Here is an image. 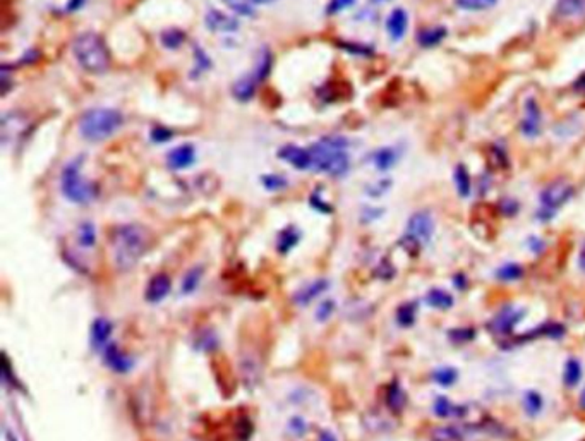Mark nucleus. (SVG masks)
Masks as SVG:
<instances>
[{
    "instance_id": "f257e3e1",
    "label": "nucleus",
    "mask_w": 585,
    "mask_h": 441,
    "mask_svg": "<svg viewBox=\"0 0 585 441\" xmlns=\"http://www.w3.org/2000/svg\"><path fill=\"white\" fill-rule=\"evenodd\" d=\"M349 141L344 136H324L309 148L312 158V170L329 177H344L350 168L347 153Z\"/></svg>"
},
{
    "instance_id": "f03ea898",
    "label": "nucleus",
    "mask_w": 585,
    "mask_h": 441,
    "mask_svg": "<svg viewBox=\"0 0 585 441\" xmlns=\"http://www.w3.org/2000/svg\"><path fill=\"white\" fill-rule=\"evenodd\" d=\"M148 232L141 225L127 224L114 230L112 247L115 265L121 270H131L148 249Z\"/></svg>"
},
{
    "instance_id": "7ed1b4c3",
    "label": "nucleus",
    "mask_w": 585,
    "mask_h": 441,
    "mask_svg": "<svg viewBox=\"0 0 585 441\" xmlns=\"http://www.w3.org/2000/svg\"><path fill=\"white\" fill-rule=\"evenodd\" d=\"M72 55L86 72L100 76L110 69V52L98 33L84 31L72 41Z\"/></svg>"
},
{
    "instance_id": "20e7f679",
    "label": "nucleus",
    "mask_w": 585,
    "mask_h": 441,
    "mask_svg": "<svg viewBox=\"0 0 585 441\" xmlns=\"http://www.w3.org/2000/svg\"><path fill=\"white\" fill-rule=\"evenodd\" d=\"M124 117L115 109H89L81 115L80 133L86 141L100 143L122 127Z\"/></svg>"
},
{
    "instance_id": "39448f33",
    "label": "nucleus",
    "mask_w": 585,
    "mask_h": 441,
    "mask_svg": "<svg viewBox=\"0 0 585 441\" xmlns=\"http://www.w3.org/2000/svg\"><path fill=\"white\" fill-rule=\"evenodd\" d=\"M82 158H76L64 167L60 175L62 195L76 205H88L97 197L98 189L92 180L81 175Z\"/></svg>"
},
{
    "instance_id": "423d86ee",
    "label": "nucleus",
    "mask_w": 585,
    "mask_h": 441,
    "mask_svg": "<svg viewBox=\"0 0 585 441\" xmlns=\"http://www.w3.org/2000/svg\"><path fill=\"white\" fill-rule=\"evenodd\" d=\"M575 195L574 185L567 179H554L542 187L539 192V209L537 218L541 222L553 220L558 209L565 206Z\"/></svg>"
},
{
    "instance_id": "0eeeda50",
    "label": "nucleus",
    "mask_w": 585,
    "mask_h": 441,
    "mask_svg": "<svg viewBox=\"0 0 585 441\" xmlns=\"http://www.w3.org/2000/svg\"><path fill=\"white\" fill-rule=\"evenodd\" d=\"M432 234H434V218L430 212L422 209V212H415L414 215L409 218L405 229V236H403L402 244L407 247V251L412 254H417L427 242L431 241Z\"/></svg>"
},
{
    "instance_id": "6e6552de",
    "label": "nucleus",
    "mask_w": 585,
    "mask_h": 441,
    "mask_svg": "<svg viewBox=\"0 0 585 441\" xmlns=\"http://www.w3.org/2000/svg\"><path fill=\"white\" fill-rule=\"evenodd\" d=\"M525 316V309L517 306H505L498 311L489 323V330L498 337H506L513 332V328L520 323Z\"/></svg>"
},
{
    "instance_id": "1a4fd4ad",
    "label": "nucleus",
    "mask_w": 585,
    "mask_h": 441,
    "mask_svg": "<svg viewBox=\"0 0 585 441\" xmlns=\"http://www.w3.org/2000/svg\"><path fill=\"white\" fill-rule=\"evenodd\" d=\"M541 127H542V112L541 107L535 98H527L525 107H524V117L520 121V133L525 136V138L534 139L541 134Z\"/></svg>"
},
{
    "instance_id": "9d476101",
    "label": "nucleus",
    "mask_w": 585,
    "mask_h": 441,
    "mask_svg": "<svg viewBox=\"0 0 585 441\" xmlns=\"http://www.w3.org/2000/svg\"><path fill=\"white\" fill-rule=\"evenodd\" d=\"M278 156L283 160V162L290 163L292 167L297 168V170H307V168H312V158H311V151L309 148H300L295 146V144H287L282 150L278 151Z\"/></svg>"
},
{
    "instance_id": "9b49d317",
    "label": "nucleus",
    "mask_w": 585,
    "mask_h": 441,
    "mask_svg": "<svg viewBox=\"0 0 585 441\" xmlns=\"http://www.w3.org/2000/svg\"><path fill=\"white\" fill-rule=\"evenodd\" d=\"M385 26L390 40L400 41L405 36L407 30H409V14L402 7H397V9H393L388 14Z\"/></svg>"
},
{
    "instance_id": "f8f14e48",
    "label": "nucleus",
    "mask_w": 585,
    "mask_h": 441,
    "mask_svg": "<svg viewBox=\"0 0 585 441\" xmlns=\"http://www.w3.org/2000/svg\"><path fill=\"white\" fill-rule=\"evenodd\" d=\"M196 162V150L192 144H180L168 151L167 165L172 170H184Z\"/></svg>"
},
{
    "instance_id": "ddd939ff",
    "label": "nucleus",
    "mask_w": 585,
    "mask_h": 441,
    "mask_svg": "<svg viewBox=\"0 0 585 441\" xmlns=\"http://www.w3.org/2000/svg\"><path fill=\"white\" fill-rule=\"evenodd\" d=\"M204 23L212 31L232 33V31L239 30V23L232 18V16L225 14V12L217 11V9L208 11V14L204 16Z\"/></svg>"
},
{
    "instance_id": "4468645a",
    "label": "nucleus",
    "mask_w": 585,
    "mask_h": 441,
    "mask_svg": "<svg viewBox=\"0 0 585 441\" xmlns=\"http://www.w3.org/2000/svg\"><path fill=\"white\" fill-rule=\"evenodd\" d=\"M554 16L558 19H585V0H558L554 4Z\"/></svg>"
},
{
    "instance_id": "2eb2a0df",
    "label": "nucleus",
    "mask_w": 585,
    "mask_h": 441,
    "mask_svg": "<svg viewBox=\"0 0 585 441\" xmlns=\"http://www.w3.org/2000/svg\"><path fill=\"white\" fill-rule=\"evenodd\" d=\"M400 160V151L395 146H383L380 150L371 153V162L380 172H386L393 168Z\"/></svg>"
},
{
    "instance_id": "dca6fc26",
    "label": "nucleus",
    "mask_w": 585,
    "mask_h": 441,
    "mask_svg": "<svg viewBox=\"0 0 585 441\" xmlns=\"http://www.w3.org/2000/svg\"><path fill=\"white\" fill-rule=\"evenodd\" d=\"M170 288L172 282L167 275H155L146 287V300H150V303H160V300H163L170 294Z\"/></svg>"
},
{
    "instance_id": "f3484780",
    "label": "nucleus",
    "mask_w": 585,
    "mask_h": 441,
    "mask_svg": "<svg viewBox=\"0 0 585 441\" xmlns=\"http://www.w3.org/2000/svg\"><path fill=\"white\" fill-rule=\"evenodd\" d=\"M448 36V30L444 26H430V28H422V30L417 31L415 35V41H417L419 47L422 48H432L438 47L439 43H443V40Z\"/></svg>"
},
{
    "instance_id": "a211bd4d",
    "label": "nucleus",
    "mask_w": 585,
    "mask_h": 441,
    "mask_svg": "<svg viewBox=\"0 0 585 441\" xmlns=\"http://www.w3.org/2000/svg\"><path fill=\"white\" fill-rule=\"evenodd\" d=\"M256 86H258V81L253 74L239 77V80L232 85V97L241 103L253 100L254 93H256Z\"/></svg>"
},
{
    "instance_id": "6ab92c4d",
    "label": "nucleus",
    "mask_w": 585,
    "mask_h": 441,
    "mask_svg": "<svg viewBox=\"0 0 585 441\" xmlns=\"http://www.w3.org/2000/svg\"><path fill=\"white\" fill-rule=\"evenodd\" d=\"M105 361L106 364L114 371H117V373H127V371L133 368V361L127 356H124L115 345H109V347L105 349Z\"/></svg>"
},
{
    "instance_id": "aec40b11",
    "label": "nucleus",
    "mask_w": 585,
    "mask_h": 441,
    "mask_svg": "<svg viewBox=\"0 0 585 441\" xmlns=\"http://www.w3.org/2000/svg\"><path fill=\"white\" fill-rule=\"evenodd\" d=\"M453 303H455L453 295L450 294V292L443 290V288H438V287L431 288V290L426 294L427 306L438 309V311H447V309L453 307Z\"/></svg>"
},
{
    "instance_id": "412c9836",
    "label": "nucleus",
    "mask_w": 585,
    "mask_h": 441,
    "mask_svg": "<svg viewBox=\"0 0 585 441\" xmlns=\"http://www.w3.org/2000/svg\"><path fill=\"white\" fill-rule=\"evenodd\" d=\"M271 67H273V55H271L270 48H261V50L258 52V59L256 65H254L253 76L256 77L258 82H263L270 76Z\"/></svg>"
},
{
    "instance_id": "4be33fe9",
    "label": "nucleus",
    "mask_w": 585,
    "mask_h": 441,
    "mask_svg": "<svg viewBox=\"0 0 585 441\" xmlns=\"http://www.w3.org/2000/svg\"><path fill=\"white\" fill-rule=\"evenodd\" d=\"M112 323L105 318H97L92 327V342L94 347H103L112 335Z\"/></svg>"
},
{
    "instance_id": "5701e85b",
    "label": "nucleus",
    "mask_w": 585,
    "mask_h": 441,
    "mask_svg": "<svg viewBox=\"0 0 585 441\" xmlns=\"http://www.w3.org/2000/svg\"><path fill=\"white\" fill-rule=\"evenodd\" d=\"M453 180H455L456 192H459L460 197L471 196L472 179H471V174H469L467 167H465L464 163H459L455 167V172H453Z\"/></svg>"
},
{
    "instance_id": "b1692460",
    "label": "nucleus",
    "mask_w": 585,
    "mask_h": 441,
    "mask_svg": "<svg viewBox=\"0 0 585 441\" xmlns=\"http://www.w3.org/2000/svg\"><path fill=\"white\" fill-rule=\"evenodd\" d=\"M386 403L393 412H402L407 405V393L403 391L400 383L393 381L386 390Z\"/></svg>"
},
{
    "instance_id": "393cba45",
    "label": "nucleus",
    "mask_w": 585,
    "mask_h": 441,
    "mask_svg": "<svg viewBox=\"0 0 585 441\" xmlns=\"http://www.w3.org/2000/svg\"><path fill=\"white\" fill-rule=\"evenodd\" d=\"M465 409L460 405H455L448 397H438L434 402V414L442 419H450V418H460L464 415Z\"/></svg>"
},
{
    "instance_id": "a878e982",
    "label": "nucleus",
    "mask_w": 585,
    "mask_h": 441,
    "mask_svg": "<svg viewBox=\"0 0 585 441\" xmlns=\"http://www.w3.org/2000/svg\"><path fill=\"white\" fill-rule=\"evenodd\" d=\"M522 403H524V410L529 418H537L542 412V409H545V398H542V395L535 390L525 391Z\"/></svg>"
},
{
    "instance_id": "bb28decb",
    "label": "nucleus",
    "mask_w": 585,
    "mask_h": 441,
    "mask_svg": "<svg viewBox=\"0 0 585 441\" xmlns=\"http://www.w3.org/2000/svg\"><path fill=\"white\" fill-rule=\"evenodd\" d=\"M300 241V232L295 227H287L282 232L278 234L277 239V247L282 254H287L288 251L294 249L297 246V242Z\"/></svg>"
},
{
    "instance_id": "cd10ccee",
    "label": "nucleus",
    "mask_w": 585,
    "mask_h": 441,
    "mask_svg": "<svg viewBox=\"0 0 585 441\" xmlns=\"http://www.w3.org/2000/svg\"><path fill=\"white\" fill-rule=\"evenodd\" d=\"M582 364H580L579 359L575 357H570L565 364V371H563V381H565L567 386H576L582 380Z\"/></svg>"
},
{
    "instance_id": "c85d7f7f",
    "label": "nucleus",
    "mask_w": 585,
    "mask_h": 441,
    "mask_svg": "<svg viewBox=\"0 0 585 441\" xmlns=\"http://www.w3.org/2000/svg\"><path fill=\"white\" fill-rule=\"evenodd\" d=\"M328 288V282L327 280H318V282L311 283V285H307L304 290H300L297 295H295V303L297 304H309L312 299L318 298L321 292H324Z\"/></svg>"
},
{
    "instance_id": "c756f323",
    "label": "nucleus",
    "mask_w": 585,
    "mask_h": 441,
    "mask_svg": "<svg viewBox=\"0 0 585 441\" xmlns=\"http://www.w3.org/2000/svg\"><path fill=\"white\" fill-rule=\"evenodd\" d=\"M524 277V268L518 263H505L496 270V278L500 282H517Z\"/></svg>"
},
{
    "instance_id": "7c9ffc66",
    "label": "nucleus",
    "mask_w": 585,
    "mask_h": 441,
    "mask_svg": "<svg viewBox=\"0 0 585 441\" xmlns=\"http://www.w3.org/2000/svg\"><path fill=\"white\" fill-rule=\"evenodd\" d=\"M455 6L459 7L460 11H467V12H483L493 9L498 4V0H453Z\"/></svg>"
},
{
    "instance_id": "2f4dec72",
    "label": "nucleus",
    "mask_w": 585,
    "mask_h": 441,
    "mask_svg": "<svg viewBox=\"0 0 585 441\" xmlns=\"http://www.w3.org/2000/svg\"><path fill=\"white\" fill-rule=\"evenodd\" d=\"M431 440L432 441H464V435L460 428L443 426V428H436V430L431 432Z\"/></svg>"
},
{
    "instance_id": "473e14b6",
    "label": "nucleus",
    "mask_w": 585,
    "mask_h": 441,
    "mask_svg": "<svg viewBox=\"0 0 585 441\" xmlns=\"http://www.w3.org/2000/svg\"><path fill=\"white\" fill-rule=\"evenodd\" d=\"M415 315H417V307H415L414 303H407L402 304L400 307L397 309V321L400 327L409 328L415 323Z\"/></svg>"
},
{
    "instance_id": "72a5a7b5",
    "label": "nucleus",
    "mask_w": 585,
    "mask_h": 441,
    "mask_svg": "<svg viewBox=\"0 0 585 441\" xmlns=\"http://www.w3.org/2000/svg\"><path fill=\"white\" fill-rule=\"evenodd\" d=\"M184 41H185L184 31L175 30V28H172V30H167V31L162 33V45L165 48H168V50H175V48H180L184 45Z\"/></svg>"
},
{
    "instance_id": "f704fd0d",
    "label": "nucleus",
    "mask_w": 585,
    "mask_h": 441,
    "mask_svg": "<svg viewBox=\"0 0 585 441\" xmlns=\"http://www.w3.org/2000/svg\"><path fill=\"white\" fill-rule=\"evenodd\" d=\"M224 4L230 11L239 16H244V18H251V16L256 14L254 4L251 0H224Z\"/></svg>"
},
{
    "instance_id": "c9c22d12",
    "label": "nucleus",
    "mask_w": 585,
    "mask_h": 441,
    "mask_svg": "<svg viewBox=\"0 0 585 441\" xmlns=\"http://www.w3.org/2000/svg\"><path fill=\"white\" fill-rule=\"evenodd\" d=\"M432 380L442 386H452L453 383L459 380V373H456V369L450 368V366H444V368L436 369L432 373Z\"/></svg>"
},
{
    "instance_id": "e433bc0d",
    "label": "nucleus",
    "mask_w": 585,
    "mask_h": 441,
    "mask_svg": "<svg viewBox=\"0 0 585 441\" xmlns=\"http://www.w3.org/2000/svg\"><path fill=\"white\" fill-rule=\"evenodd\" d=\"M77 241L82 247H93L94 241H97V232H94V227L89 222H84L81 224L80 230H77Z\"/></svg>"
},
{
    "instance_id": "4c0bfd02",
    "label": "nucleus",
    "mask_w": 585,
    "mask_h": 441,
    "mask_svg": "<svg viewBox=\"0 0 585 441\" xmlns=\"http://www.w3.org/2000/svg\"><path fill=\"white\" fill-rule=\"evenodd\" d=\"M201 275H203V268H192L189 270V273L185 275L184 282H182V292L184 294H192L196 290L197 283H199Z\"/></svg>"
},
{
    "instance_id": "58836bf2",
    "label": "nucleus",
    "mask_w": 585,
    "mask_h": 441,
    "mask_svg": "<svg viewBox=\"0 0 585 441\" xmlns=\"http://www.w3.org/2000/svg\"><path fill=\"white\" fill-rule=\"evenodd\" d=\"M261 183L268 191H282V189H285L288 185V180L285 177L278 175V174H266L263 175Z\"/></svg>"
},
{
    "instance_id": "ea45409f",
    "label": "nucleus",
    "mask_w": 585,
    "mask_h": 441,
    "mask_svg": "<svg viewBox=\"0 0 585 441\" xmlns=\"http://www.w3.org/2000/svg\"><path fill=\"white\" fill-rule=\"evenodd\" d=\"M354 4H356V0H329V2L327 4V14L328 16L340 14V12L350 9Z\"/></svg>"
},
{
    "instance_id": "a19ab883",
    "label": "nucleus",
    "mask_w": 585,
    "mask_h": 441,
    "mask_svg": "<svg viewBox=\"0 0 585 441\" xmlns=\"http://www.w3.org/2000/svg\"><path fill=\"white\" fill-rule=\"evenodd\" d=\"M500 209L503 212V215L513 217L518 213V203L512 197H505V200L500 201Z\"/></svg>"
},
{
    "instance_id": "79ce46f5",
    "label": "nucleus",
    "mask_w": 585,
    "mask_h": 441,
    "mask_svg": "<svg viewBox=\"0 0 585 441\" xmlns=\"http://www.w3.org/2000/svg\"><path fill=\"white\" fill-rule=\"evenodd\" d=\"M450 337L453 340L459 342H469L472 339H476V330L472 328H462V330H453L450 333Z\"/></svg>"
},
{
    "instance_id": "37998d69",
    "label": "nucleus",
    "mask_w": 585,
    "mask_h": 441,
    "mask_svg": "<svg viewBox=\"0 0 585 441\" xmlns=\"http://www.w3.org/2000/svg\"><path fill=\"white\" fill-rule=\"evenodd\" d=\"M333 309H335V303H333V300H324L318 307V311H316V318L319 321H327L329 316H332Z\"/></svg>"
},
{
    "instance_id": "c03bdc74",
    "label": "nucleus",
    "mask_w": 585,
    "mask_h": 441,
    "mask_svg": "<svg viewBox=\"0 0 585 441\" xmlns=\"http://www.w3.org/2000/svg\"><path fill=\"white\" fill-rule=\"evenodd\" d=\"M172 138H174L172 131L165 129V127H155V129L151 131V139H153L155 143H165Z\"/></svg>"
},
{
    "instance_id": "a18cd8bd",
    "label": "nucleus",
    "mask_w": 585,
    "mask_h": 441,
    "mask_svg": "<svg viewBox=\"0 0 585 441\" xmlns=\"http://www.w3.org/2000/svg\"><path fill=\"white\" fill-rule=\"evenodd\" d=\"M84 6V0H69L67 6H65V12H74Z\"/></svg>"
},
{
    "instance_id": "49530a36",
    "label": "nucleus",
    "mask_w": 585,
    "mask_h": 441,
    "mask_svg": "<svg viewBox=\"0 0 585 441\" xmlns=\"http://www.w3.org/2000/svg\"><path fill=\"white\" fill-rule=\"evenodd\" d=\"M574 88H575L576 92H579V93L585 94V74H582V76H580L579 80H576V82H575V86H574Z\"/></svg>"
},
{
    "instance_id": "de8ad7c7",
    "label": "nucleus",
    "mask_w": 585,
    "mask_h": 441,
    "mask_svg": "<svg viewBox=\"0 0 585 441\" xmlns=\"http://www.w3.org/2000/svg\"><path fill=\"white\" fill-rule=\"evenodd\" d=\"M579 266H580V270H582L584 273H585V241H584L582 247H580V254H579Z\"/></svg>"
},
{
    "instance_id": "09e8293b",
    "label": "nucleus",
    "mask_w": 585,
    "mask_h": 441,
    "mask_svg": "<svg viewBox=\"0 0 585 441\" xmlns=\"http://www.w3.org/2000/svg\"><path fill=\"white\" fill-rule=\"evenodd\" d=\"M319 441H337V440H335V436L332 435V432L327 431V432H323V435L319 436Z\"/></svg>"
},
{
    "instance_id": "8fccbe9b",
    "label": "nucleus",
    "mask_w": 585,
    "mask_h": 441,
    "mask_svg": "<svg viewBox=\"0 0 585 441\" xmlns=\"http://www.w3.org/2000/svg\"><path fill=\"white\" fill-rule=\"evenodd\" d=\"M580 407H582V409L585 410V388L582 390V393H580Z\"/></svg>"
},
{
    "instance_id": "3c124183",
    "label": "nucleus",
    "mask_w": 585,
    "mask_h": 441,
    "mask_svg": "<svg viewBox=\"0 0 585 441\" xmlns=\"http://www.w3.org/2000/svg\"><path fill=\"white\" fill-rule=\"evenodd\" d=\"M253 4H271L275 2V0H251Z\"/></svg>"
},
{
    "instance_id": "603ef678",
    "label": "nucleus",
    "mask_w": 585,
    "mask_h": 441,
    "mask_svg": "<svg viewBox=\"0 0 585 441\" xmlns=\"http://www.w3.org/2000/svg\"><path fill=\"white\" fill-rule=\"evenodd\" d=\"M7 440H9V441H16V440H14V438H12V436L9 435V432H7Z\"/></svg>"
},
{
    "instance_id": "864d4df0",
    "label": "nucleus",
    "mask_w": 585,
    "mask_h": 441,
    "mask_svg": "<svg viewBox=\"0 0 585 441\" xmlns=\"http://www.w3.org/2000/svg\"><path fill=\"white\" fill-rule=\"evenodd\" d=\"M373 2H388V0H373Z\"/></svg>"
}]
</instances>
